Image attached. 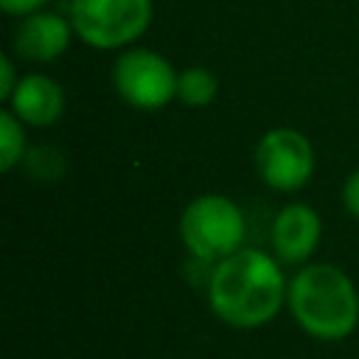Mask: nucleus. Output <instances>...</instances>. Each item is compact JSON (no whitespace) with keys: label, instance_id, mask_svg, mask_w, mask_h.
<instances>
[{"label":"nucleus","instance_id":"4","mask_svg":"<svg viewBox=\"0 0 359 359\" xmlns=\"http://www.w3.org/2000/svg\"><path fill=\"white\" fill-rule=\"evenodd\" d=\"M151 14V0H70L67 8L76 36L95 50H115L137 42Z\"/></svg>","mask_w":359,"mask_h":359},{"label":"nucleus","instance_id":"14","mask_svg":"<svg viewBox=\"0 0 359 359\" xmlns=\"http://www.w3.org/2000/svg\"><path fill=\"white\" fill-rule=\"evenodd\" d=\"M342 205L353 219H359V168L351 171L342 185Z\"/></svg>","mask_w":359,"mask_h":359},{"label":"nucleus","instance_id":"3","mask_svg":"<svg viewBox=\"0 0 359 359\" xmlns=\"http://www.w3.org/2000/svg\"><path fill=\"white\" fill-rule=\"evenodd\" d=\"M247 222L241 208L224 194L194 196L180 216V238L191 258L216 264L244 247Z\"/></svg>","mask_w":359,"mask_h":359},{"label":"nucleus","instance_id":"13","mask_svg":"<svg viewBox=\"0 0 359 359\" xmlns=\"http://www.w3.org/2000/svg\"><path fill=\"white\" fill-rule=\"evenodd\" d=\"M17 84H20V79H17L14 59H11L8 53H3V56H0V101H3V104H8L11 93L17 90Z\"/></svg>","mask_w":359,"mask_h":359},{"label":"nucleus","instance_id":"8","mask_svg":"<svg viewBox=\"0 0 359 359\" xmlns=\"http://www.w3.org/2000/svg\"><path fill=\"white\" fill-rule=\"evenodd\" d=\"M73 34L76 31L70 25V17L42 8L22 17V22L14 28V53L36 65L53 62L67 50Z\"/></svg>","mask_w":359,"mask_h":359},{"label":"nucleus","instance_id":"9","mask_svg":"<svg viewBox=\"0 0 359 359\" xmlns=\"http://www.w3.org/2000/svg\"><path fill=\"white\" fill-rule=\"evenodd\" d=\"M8 109L25 126H53L65 112V90L45 73L20 76V84L8 98Z\"/></svg>","mask_w":359,"mask_h":359},{"label":"nucleus","instance_id":"10","mask_svg":"<svg viewBox=\"0 0 359 359\" xmlns=\"http://www.w3.org/2000/svg\"><path fill=\"white\" fill-rule=\"evenodd\" d=\"M219 93V79L213 70L202 67V65H194V67H185L180 73V81H177V98L185 104V107H208Z\"/></svg>","mask_w":359,"mask_h":359},{"label":"nucleus","instance_id":"1","mask_svg":"<svg viewBox=\"0 0 359 359\" xmlns=\"http://www.w3.org/2000/svg\"><path fill=\"white\" fill-rule=\"evenodd\" d=\"M210 311L230 328H264L286 306L289 280L280 261L258 247H241L216 261L205 280Z\"/></svg>","mask_w":359,"mask_h":359},{"label":"nucleus","instance_id":"12","mask_svg":"<svg viewBox=\"0 0 359 359\" xmlns=\"http://www.w3.org/2000/svg\"><path fill=\"white\" fill-rule=\"evenodd\" d=\"M25 171L31 180L36 182H59L67 171V160H65V151L45 143V146H34L28 149L25 160H22Z\"/></svg>","mask_w":359,"mask_h":359},{"label":"nucleus","instance_id":"6","mask_svg":"<svg viewBox=\"0 0 359 359\" xmlns=\"http://www.w3.org/2000/svg\"><path fill=\"white\" fill-rule=\"evenodd\" d=\"M255 171L272 191H300L314 174V146L300 129L275 126L255 143Z\"/></svg>","mask_w":359,"mask_h":359},{"label":"nucleus","instance_id":"15","mask_svg":"<svg viewBox=\"0 0 359 359\" xmlns=\"http://www.w3.org/2000/svg\"><path fill=\"white\" fill-rule=\"evenodd\" d=\"M50 0H0V8L11 17H28L34 11H42Z\"/></svg>","mask_w":359,"mask_h":359},{"label":"nucleus","instance_id":"5","mask_svg":"<svg viewBox=\"0 0 359 359\" xmlns=\"http://www.w3.org/2000/svg\"><path fill=\"white\" fill-rule=\"evenodd\" d=\"M177 81L174 65L149 48H129L112 65V87L135 109H163L177 98Z\"/></svg>","mask_w":359,"mask_h":359},{"label":"nucleus","instance_id":"7","mask_svg":"<svg viewBox=\"0 0 359 359\" xmlns=\"http://www.w3.org/2000/svg\"><path fill=\"white\" fill-rule=\"evenodd\" d=\"M320 236H323L320 213L311 205L289 202L272 219V230H269L272 255L286 266H303L317 252Z\"/></svg>","mask_w":359,"mask_h":359},{"label":"nucleus","instance_id":"2","mask_svg":"<svg viewBox=\"0 0 359 359\" xmlns=\"http://www.w3.org/2000/svg\"><path fill=\"white\" fill-rule=\"evenodd\" d=\"M286 309L303 334L320 342H339L359 325V292L351 275L334 264H303L286 292Z\"/></svg>","mask_w":359,"mask_h":359},{"label":"nucleus","instance_id":"11","mask_svg":"<svg viewBox=\"0 0 359 359\" xmlns=\"http://www.w3.org/2000/svg\"><path fill=\"white\" fill-rule=\"evenodd\" d=\"M22 126L25 123L11 109L0 112V171H11L25 160L28 146H25V129Z\"/></svg>","mask_w":359,"mask_h":359}]
</instances>
